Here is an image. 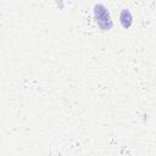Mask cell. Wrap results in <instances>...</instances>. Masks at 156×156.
<instances>
[{
  "mask_svg": "<svg viewBox=\"0 0 156 156\" xmlns=\"http://www.w3.org/2000/svg\"><path fill=\"white\" fill-rule=\"evenodd\" d=\"M94 12H95V17H96V21H98L99 26L104 30H108L112 27V22L110 20L108 11L105 9V6L104 5H96L94 7Z\"/></svg>",
  "mask_w": 156,
  "mask_h": 156,
  "instance_id": "cell-1",
  "label": "cell"
},
{
  "mask_svg": "<svg viewBox=\"0 0 156 156\" xmlns=\"http://www.w3.org/2000/svg\"><path fill=\"white\" fill-rule=\"evenodd\" d=\"M121 23L124 28H129L132 24V15L128 10H123L121 13Z\"/></svg>",
  "mask_w": 156,
  "mask_h": 156,
  "instance_id": "cell-2",
  "label": "cell"
}]
</instances>
